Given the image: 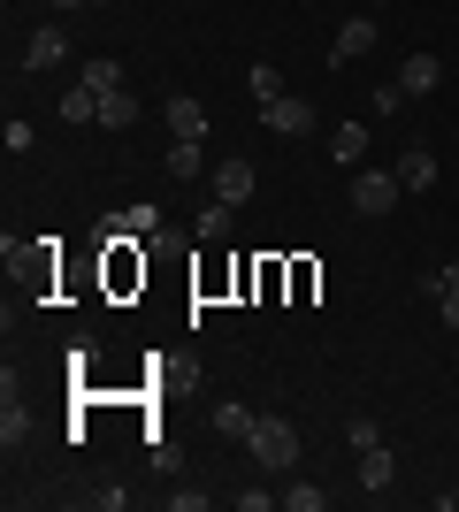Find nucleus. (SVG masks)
<instances>
[{"mask_svg": "<svg viewBox=\"0 0 459 512\" xmlns=\"http://www.w3.org/2000/svg\"><path fill=\"white\" fill-rule=\"evenodd\" d=\"M329 161L360 169V161H368V123H337V130H329Z\"/></svg>", "mask_w": 459, "mask_h": 512, "instance_id": "obj_10", "label": "nucleus"}, {"mask_svg": "<svg viewBox=\"0 0 459 512\" xmlns=\"http://www.w3.org/2000/svg\"><path fill=\"white\" fill-rule=\"evenodd\" d=\"M115 230H131V237H161V207H123V214H115Z\"/></svg>", "mask_w": 459, "mask_h": 512, "instance_id": "obj_18", "label": "nucleus"}, {"mask_svg": "<svg viewBox=\"0 0 459 512\" xmlns=\"http://www.w3.org/2000/svg\"><path fill=\"white\" fill-rule=\"evenodd\" d=\"M92 8H108V0H92Z\"/></svg>", "mask_w": 459, "mask_h": 512, "instance_id": "obj_30", "label": "nucleus"}, {"mask_svg": "<svg viewBox=\"0 0 459 512\" xmlns=\"http://www.w3.org/2000/svg\"><path fill=\"white\" fill-rule=\"evenodd\" d=\"M77 85H92V92H123V62H85V69H77Z\"/></svg>", "mask_w": 459, "mask_h": 512, "instance_id": "obj_17", "label": "nucleus"}, {"mask_svg": "<svg viewBox=\"0 0 459 512\" xmlns=\"http://www.w3.org/2000/svg\"><path fill=\"white\" fill-rule=\"evenodd\" d=\"M391 482H398V459H391V451H383V444H375V451H360V490H375V497H383Z\"/></svg>", "mask_w": 459, "mask_h": 512, "instance_id": "obj_12", "label": "nucleus"}, {"mask_svg": "<svg viewBox=\"0 0 459 512\" xmlns=\"http://www.w3.org/2000/svg\"><path fill=\"white\" fill-rule=\"evenodd\" d=\"M284 505H291V512H329V490H322V482H291Z\"/></svg>", "mask_w": 459, "mask_h": 512, "instance_id": "obj_19", "label": "nucleus"}, {"mask_svg": "<svg viewBox=\"0 0 459 512\" xmlns=\"http://www.w3.org/2000/svg\"><path fill=\"white\" fill-rule=\"evenodd\" d=\"M230 199H207V207H199V237H207V245H222V237H230Z\"/></svg>", "mask_w": 459, "mask_h": 512, "instance_id": "obj_16", "label": "nucleus"}, {"mask_svg": "<svg viewBox=\"0 0 459 512\" xmlns=\"http://www.w3.org/2000/svg\"><path fill=\"white\" fill-rule=\"evenodd\" d=\"M245 85H253V100H276V92H284V77H276V62H253V77H245Z\"/></svg>", "mask_w": 459, "mask_h": 512, "instance_id": "obj_21", "label": "nucleus"}, {"mask_svg": "<svg viewBox=\"0 0 459 512\" xmlns=\"http://www.w3.org/2000/svg\"><path fill=\"white\" fill-rule=\"evenodd\" d=\"M437 505H444V512H459V490H444V497H437Z\"/></svg>", "mask_w": 459, "mask_h": 512, "instance_id": "obj_28", "label": "nucleus"}, {"mask_svg": "<svg viewBox=\"0 0 459 512\" xmlns=\"http://www.w3.org/2000/svg\"><path fill=\"white\" fill-rule=\"evenodd\" d=\"M54 8H92V0H54Z\"/></svg>", "mask_w": 459, "mask_h": 512, "instance_id": "obj_29", "label": "nucleus"}, {"mask_svg": "<svg viewBox=\"0 0 459 512\" xmlns=\"http://www.w3.org/2000/svg\"><path fill=\"white\" fill-rule=\"evenodd\" d=\"M123 123H138V100H131V85H123V92H100V130H123Z\"/></svg>", "mask_w": 459, "mask_h": 512, "instance_id": "obj_15", "label": "nucleus"}, {"mask_svg": "<svg viewBox=\"0 0 459 512\" xmlns=\"http://www.w3.org/2000/svg\"><path fill=\"white\" fill-rule=\"evenodd\" d=\"M161 123H169V138H207V107L192 100V92H169V107H161Z\"/></svg>", "mask_w": 459, "mask_h": 512, "instance_id": "obj_6", "label": "nucleus"}, {"mask_svg": "<svg viewBox=\"0 0 459 512\" xmlns=\"http://www.w3.org/2000/svg\"><path fill=\"white\" fill-rule=\"evenodd\" d=\"M398 184H406V192H437V153L421 146V138L398 153Z\"/></svg>", "mask_w": 459, "mask_h": 512, "instance_id": "obj_7", "label": "nucleus"}, {"mask_svg": "<svg viewBox=\"0 0 459 512\" xmlns=\"http://www.w3.org/2000/svg\"><path fill=\"white\" fill-rule=\"evenodd\" d=\"M345 444H352V451H375V444H383V428L360 413V421H345Z\"/></svg>", "mask_w": 459, "mask_h": 512, "instance_id": "obj_22", "label": "nucleus"}, {"mask_svg": "<svg viewBox=\"0 0 459 512\" xmlns=\"http://www.w3.org/2000/svg\"><path fill=\"white\" fill-rule=\"evenodd\" d=\"M437 306H444V329H459V291H437Z\"/></svg>", "mask_w": 459, "mask_h": 512, "instance_id": "obj_27", "label": "nucleus"}, {"mask_svg": "<svg viewBox=\"0 0 459 512\" xmlns=\"http://www.w3.org/2000/svg\"><path fill=\"white\" fill-rule=\"evenodd\" d=\"M169 176H176V184H192V176H199V146H192V138H176V146H169Z\"/></svg>", "mask_w": 459, "mask_h": 512, "instance_id": "obj_20", "label": "nucleus"}, {"mask_svg": "<svg viewBox=\"0 0 459 512\" xmlns=\"http://www.w3.org/2000/svg\"><path fill=\"white\" fill-rule=\"evenodd\" d=\"M207 184H215V199H230V207H245V199H253V184H261V176H253V161H222V169L207 176Z\"/></svg>", "mask_w": 459, "mask_h": 512, "instance_id": "obj_8", "label": "nucleus"}, {"mask_svg": "<svg viewBox=\"0 0 459 512\" xmlns=\"http://www.w3.org/2000/svg\"><path fill=\"white\" fill-rule=\"evenodd\" d=\"M398 85L421 100V92H437V85H444V62H437V54H406V62H398Z\"/></svg>", "mask_w": 459, "mask_h": 512, "instance_id": "obj_9", "label": "nucleus"}, {"mask_svg": "<svg viewBox=\"0 0 459 512\" xmlns=\"http://www.w3.org/2000/svg\"><path fill=\"white\" fill-rule=\"evenodd\" d=\"M54 62H69V31L62 23H39V31L23 39V69H54Z\"/></svg>", "mask_w": 459, "mask_h": 512, "instance_id": "obj_5", "label": "nucleus"}, {"mask_svg": "<svg viewBox=\"0 0 459 512\" xmlns=\"http://www.w3.org/2000/svg\"><path fill=\"white\" fill-rule=\"evenodd\" d=\"M169 512H207V490H169Z\"/></svg>", "mask_w": 459, "mask_h": 512, "instance_id": "obj_25", "label": "nucleus"}, {"mask_svg": "<svg viewBox=\"0 0 459 512\" xmlns=\"http://www.w3.org/2000/svg\"><path fill=\"white\" fill-rule=\"evenodd\" d=\"M62 123H100V92H92V85H69L62 92Z\"/></svg>", "mask_w": 459, "mask_h": 512, "instance_id": "obj_14", "label": "nucleus"}, {"mask_svg": "<svg viewBox=\"0 0 459 512\" xmlns=\"http://www.w3.org/2000/svg\"><path fill=\"white\" fill-rule=\"evenodd\" d=\"M245 451L261 459V474H291L306 444H299V428H291L284 413H261V421H253V436H245Z\"/></svg>", "mask_w": 459, "mask_h": 512, "instance_id": "obj_1", "label": "nucleus"}, {"mask_svg": "<svg viewBox=\"0 0 459 512\" xmlns=\"http://www.w3.org/2000/svg\"><path fill=\"white\" fill-rule=\"evenodd\" d=\"M437 291H459V260H444L437 276H429V299H437Z\"/></svg>", "mask_w": 459, "mask_h": 512, "instance_id": "obj_26", "label": "nucleus"}, {"mask_svg": "<svg viewBox=\"0 0 459 512\" xmlns=\"http://www.w3.org/2000/svg\"><path fill=\"white\" fill-rule=\"evenodd\" d=\"M92 505H100V512H123V505H131V490H123V482H92Z\"/></svg>", "mask_w": 459, "mask_h": 512, "instance_id": "obj_23", "label": "nucleus"}, {"mask_svg": "<svg viewBox=\"0 0 459 512\" xmlns=\"http://www.w3.org/2000/svg\"><path fill=\"white\" fill-rule=\"evenodd\" d=\"M375 39H383V31H375V16H345V23H337L329 62H360V54H375Z\"/></svg>", "mask_w": 459, "mask_h": 512, "instance_id": "obj_4", "label": "nucleus"}, {"mask_svg": "<svg viewBox=\"0 0 459 512\" xmlns=\"http://www.w3.org/2000/svg\"><path fill=\"white\" fill-rule=\"evenodd\" d=\"M261 123L276 130V138H306V130H314V100H299V92H276V100H261Z\"/></svg>", "mask_w": 459, "mask_h": 512, "instance_id": "obj_3", "label": "nucleus"}, {"mask_svg": "<svg viewBox=\"0 0 459 512\" xmlns=\"http://www.w3.org/2000/svg\"><path fill=\"white\" fill-rule=\"evenodd\" d=\"M207 428H215V436H230V444H245V436H253V413H245L238 398H215V413H207Z\"/></svg>", "mask_w": 459, "mask_h": 512, "instance_id": "obj_11", "label": "nucleus"}, {"mask_svg": "<svg viewBox=\"0 0 459 512\" xmlns=\"http://www.w3.org/2000/svg\"><path fill=\"white\" fill-rule=\"evenodd\" d=\"M23 444H31V413L8 398V406H0V451H23Z\"/></svg>", "mask_w": 459, "mask_h": 512, "instance_id": "obj_13", "label": "nucleus"}, {"mask_svg": "<svg viewBox=\"0 0 459 512\" xmlns=\"http://www.w3.org/2000/svg\"><path fill=\"white\" fill-rule=\"evenodd\" d=\"M406 100H414V92L398 85V77H391V85H375V115H398V107H406Z\"/></svg>", "mask_w": 459, "mask_h": 512, "instance_id": "obj_24", "label": "nucleus"}, {"mask_svg": "<svg viewBox=\"0 0 459 512\" xmlns=\"http://www.w3.org/2000/svg\"><path fill=\"white\" fill-rule=\"evenodd\" d=\"M398 199H406L398 169H360V176H352V214H368V222H375V214H391Z\"/></svg>", "mask_w": 459, "mask_h": 512, "instance_id": "obj_2", "label": "nucleus"}]
</instances>
